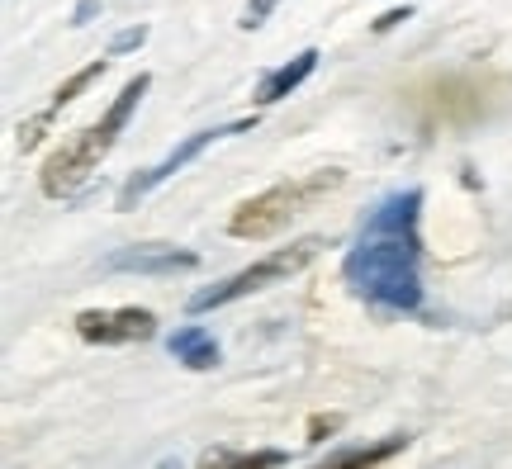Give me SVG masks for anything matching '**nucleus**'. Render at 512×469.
<instances>
[{"label": "nucleus", "mask_w": 512, "mask_h": 469, "mask_svg": "<svg viewBox=\"0 0 512 469\" xmlns=\"http://www.w3.org/2000/svg\"><path fill=\"white\" fill-rule=\"evenodd\" d=\"M418 204L422 195L384 199L380 209L366 218L361 247L347 256V280L356 285V294H366L370 304L394 308V313H413L422 304V280H418Z\"/></svg>", "instance_id": "obj_1"}, {"label": "nucleus", "mask_w": 512, "mask_h": 469, "mask_svg": "<svg viewBox=\"0 0 512 469\" xmlns=\"http://www.w3.org/2000/svg\"><path fill=\"white\" fill-rule=\"evenodd\" d=\"M147 86H152V76L138 72L124 91L114 95V105L105 109V119H100V124L81 128V133H76L62 152H53V157H48V166H43V195H53V199L57 195H72L81 181H91V171L100 166V157L114 147V138L128 128V119H133L138 100L147 95Z\"/></svg>", "instance_id": "obj_2"}, {"label": "nucleus", "mask_w": 512, "mask_h": 469, "mask_svg": "<svg viewBox=\"0 0 512 469\" xmlns=\"http://www.w3.org/2000/svg\"><path fill=\"white\" fill-rule=\"evenodd\" d=\"M342 185V171H313V176H299V181H285L266 190V195L247 199L238 214L228 218V233L233 237H247V242H261V237H275L294 214H304L309 204L337 190Z\"/></svg>", "instance_id": "obj_3"}, {"label": "nucleus", "mask_w": 512, "mask_h": 469, "mask_svg": "<svg viewBox=\"0 0 512 469\" xmlns=\"http://www.w3.org/2000/svg\"><path fill=\"white\" fill-rule=\"evenodd\" d=\"M328 242L323 237H299V242H290V247H280V252L261 256L256 266H247V271H238L233 280H223V285L214 289H200L195 299H190V313H209V308H223L233 304V299H242V294H256V289L275 285V280H290L294 271H304L313 256L323 252Z\"/></svg>", "instance_id": "obj_4"}, {"label": "nucleus", "mask_w": 512, "mask_h": 469, "mask_svg": "<svg viewBox=\"0 0 512 469\" xmlns=\"http://www.w3.org/2000/svg\"><path fill=\"white\" fill-rule=\"evenodd\" d=\"M252 124H256V119H233V124H219V128H200V133H190L181 147H171L162 162L147 166V171H138V176H133V181L119 190V209H133V204H138L143 195H152V190H157L162 181H171V176H176L185 162H195V157H200L209 143H219V138H228V133H252Z\"/></svg>", "instance_id": "obj_5"}, {"label": "nucleus", "mask_w": 512, "mask_h": 469, "mask_svg": "<svg viewBox=\"0 0 512 469\" xmlns=\"http://www.w3.org/2000/svg\"><path fill=\"white\" fill-rule=\"evenodd\" d=\"M76 332L91 346H128L147 342L157 332V318L147 308H86L76 313Z\"/></svg>", "instance_id": "obj_6"}, {"label": "nucleus", "mask_w": 512, "mask_h": 469, "mask_svg": "<svg viewBox=\"0 0 512 469\" xmlns=\"http://www.w3.org/2000/svg\"><path fill=\"white\" fill-rule=\"evenodd\" d=\"M200 256L181 252V247H124V252L105 256V271H133V275H176L195 271Z\"/></svg>", "instance_id": "obj_7"}, {"label": "nucleus", "mask_w": 512, "mask_h": 469, "mask_svg": "<svg viewBox=\"0 0 512 469\" xmlns=\"http://www.w3.org/2000/svg\"><path fill=\"white\" fill-rule=\"evenodd\" d=\"M313 67H318V48L294 53L285 67H275V72L261 76V86H256V105H275V100H285L290 91H299V86L313 76Z\"/></svg>", "instance_id": "obj_8"}, {"label": "nucleus", "mask_w": 512, "mask_h": 469, "mask_svg": "<svg viewBox=\"0 0 512 469\" xmlns=\"http://www.w3.org/2000/svg\"><path fill=\"white\" fill-rule=\"evenodd\" d=\"M171 356L185 361L190 370H214L219 365V342L204 332V327H181V332H171Z\"/></svg>", "instance_id": "obj_9"}, {"label": "nucleus", "mask_w": 512, "mask_h": 469, "mask_svg": "<svg viewBox=\"0 0 512 469\" xmlns=\"http://www.w3.org/2000/svg\"><path fill=\"white\" fill-rule=\"evenodd\" d=\"M403 446H408V436H389V441H375V446H356V451L332 455L328 465H318V469H375V465H384L389 455H399Z\"/></svg>", "instance_id": "obj_10"}, {"label": "nucleus", "mask_w": 512, "mask_h": 469, "mask_svg": "<svg viewBox=\"0 0 512 469\" xmlns=\"http://www.w3.org/2000/svg\"><path fill=\"white\" fill-rule=\"evenodd\" d=\"M285 460H290L285 451H252V455H242V451L219 446V451H204L200 469H280Z\"/></svg>", "instance_id": "obj_11"}, {"label": "nucleus", "mask_w": 512, "mask_h": 469, "mask_svg": "<svg viewBox=\"0 0 512 469\" xmlns=\"http://www.w3.org/2000/svg\"><path fill=\"white\" fill-rule=\"evenodd\" d=\"M100 76H105V62H91V67H81V72H76V76H67V81H62V86H57L53 105L43 109V114H48V119H53L57 109H62V105H72L76 95L86 91V86H91V81H100Z\"/></svg>", "instance_id": "obj_12"}, {"label": "nucleus", "mask_w": 512, "mask_h": 469, "mask_svg": "<svg viewBox=\"0 0 512 469\" xmlns=\"http://www.w3.org/2000/svg\"><path fill=\"white\" fill-rule=\"evenodd\" d=\"M147 43V24H128V29H119V34L110 38V57H124L133 53V48H143Z\"/></svg>", "instance_id": "obj_13"}, {"label": "nucleus", "mask_w": 512, "mask_h": 469, "mask_svg": "<svg viewBox=\"0 0 512 469\" xmlns=\"http://www.w3.org/2000/svg\"><path fill=\"white\" fill-rule=\"evenodd\" d=\"M275 5H280V0H247V5H242V29H261V24H266V19H271V10Z\"/></svg>", "instance_id": "obj_14"}, {"label": "nucleus", "mask_w": 512, "mask_h": 469, "mask_svg": "<svg viewBox=\"0 0 512 469\" xmlns=\"http://www.w3.org/2000/svg\"><path fill=\"white\" fill-rule=\"evenodd\" d=\"M408 15H413L408 5H399V10H389V15H380V19H375V34H389V29H394V24H403Z\"/></svg>", "instance_id": "obj_15"}, {"label": "nucleus", "mask_w": 512, "mask_h": 469, "mask_svg": "<svg viewBox=\"0 0 512 469\" xmlns=\"http://www.w3.org/2000/svg\"><path fill=\"white\" fill-rule=\"evenodd\" d=\"M95 15H100V0H81V5L72 10V24H91Z\"/></svg>", "instance_id": "obj_16"}, {"label": "nucleus", "mask_w": 512, "mask_h": 469, "mask_svg": "<svg viewBox=\"0 0 512 469\" xmlns=\"http://www.w3.org/2000/svg\"><path fill=\"white\" fill-rule=\"evenodd\" d=\"M332 427H337V417H318V422H313V436H309V441H323V432H332Z\"/></svg>", "instance_id": "obj_17"}]
</instances>
